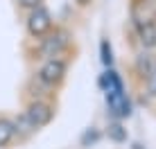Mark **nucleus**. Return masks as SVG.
<instances>
[{"instance_id":"1","label":"nucleus","mask_w":156,"mask_h":149,"mask_svg":"<svg viewBox=\"0 0 156 149\" xmlns=\"http://www.w3.org/2000/svg\"><path fill=\"white\" fill-rule=\"evenodd\" d=\"M68 43H70V34H68L66 29H55V32H48L45 36L41 39L39 47H36V59H55V57H59L63 50L68 47Z\"/></svg>"},{"instance_id":"2","label":"nucleus","mask_w":156,"mask_h":149,"mask_svg":"<svg viewBox=\"0 0 156 149\" xmlns=\"http://www.w3.org/2000/svg\"><path fill=\"white\" fill-rule=\"evenodd\" d=\"M52 29V14L45 5H39V7L30 9V16H27V32L30 36L34 39H43L48 32Z\"/></svg>"},{"instance_id":"3","label":"nucleus","mask_w":156,"mask_h":149,"mask_svg":"<svg viewBox=\"0 0 156 149\" xmlns=\"http://www.w3.org/2000/svg\"><path fill=\"white\" fill-rule=\"evenodd\" d=\"M66 74H68V61L55 57V59H45V63L39 70V79L45 86H59L66 79Z\"/></svg>"},{"instance_id":"4","label":"nucleus","mask_w":156,"mask_h":149,"mask_svg":"<svg viewBox=\"0 0 156 149\" xmlns=\"http://www.w3.org/2000/svg\"><path fill=\"white\" fill-rule=\"evenodd\" d=\"M106 106H109V113L115 120H125L131 115V102H129L125 88H115V90H106L104 93Z\"/></svg>"},{"instance_id":"5","label":"nucleus","mask_w":156,"mask_h":149,"mask_svg":"<svg viewBox=\"0 0 156 149\" xmlns=\"http://www.w3.org/2000/svg\"><path fill=\"white\" fill-rule=\"evenodd\" d=\"M25 115L30 118V122L36 129H43V126H48L52 122V118H55V109L48 102H43V99H34V102H30V106L25 109Z\"/></svg>"},{"instance_id":"6","label":"nucleus","mask_w":156,"mask_h":149,"mask_svg":"<svg viewBox=\"0 0 156 149\" xmlns=\"http://www.w3.org/2000/svg\"><path fill=\"white\" fill-rule=\"evenodd\" d=\"M100 88L104 90H115V88H125V84H122V79H120V74H118L113 68H109L104 74L100 77Z\"/></svg>"},{"instance_id":"7","label":"nucleus","mask_w":156,"mask_h":149,"mask_svg":"<svg viewBox=\"0 0 156 149\" xmlns=\"http://www.w3.org/2000/svg\"><path fill=\"white\" fill-rule=\"evenodd\" d=\"M156 68V59H152V54H138L136 57V72L143 79H147Z\"/></svg>"},{"instance_id":"8","label":"nucleus","mask_w":156,"mask_h":149,"mask_svg":"<svg viewBox=\"0 0 156 149\" xmlns=\"http://www.w3.org/2000/svg\"><path fill=\"white\" fill-rule=\"evenodd\" d=\"M14 136H16L14 122L7 120V118H0V147H7L14 140Z\"/></svg>"},{"instance_id":"9","label":"nucleus","mask_w":156,"mask_h":149,"mask_svg":"<svg viewBox=\"0 0 156 149\" xmlns=\"http://www.w3.org/2000/svg\"><path fill=\"white\" fill-rule=\"evenodd\" d=\"M14 126H16V133H20L23 138H27V136L34 133V131H39V129H36V126L30 122V118L25 115V111H23V113H20L18 118L14 120Z\"/></svg>"},{"instance_id":"10","label":"nucleus","mask_w":156,"mask_h":149,"mask_svg":"<svg viewBox=\"0 0 156 149\" xmlns=\"http://www.w3.org/2000/svg\"><path fill=\"white\" fill-rule=\"evenodd\" d=\"M106 129H109L106 133H109V138H111L113 142H125V140H127V129H122L120 122H111Z\"/></svg>"},{"instance_id":"11","label":"nucleus","mask_w":156,"mask_h":149,"mask_svg":"<svg viewBox=\"0 0 156 149\" xmlns=\"http://www.w3.org/2000/svg\"><path fill=\"white\" fill-rule=\"evenodd\" d=\"M100 59H102V63H104L106 68L113 66V50H111V43L106 39L100 43Z\"/></svg>"},{"instance_id":"12","label":"nucleus","mask_w":156,"mask_h":149,"mask_svg":"<svg viewBox=\"0 0 156 149\" xmlns=\"http://www.w3.org/2000/svg\"><path fill=\"white\" fill-rule=\"evenodd\" d=\"M98 140H100V133H98L95 129H88V131L82 136V147H90V145H95Z\"/></svg>"},{"instance_id":"13","label":"nucleus","mask_w":156,"mask_h":149,"mask_svg":"<svg viewBox=\"0 0 156 149\" xmlns=\"http://www.w3.org/2000/svg\"><path fill=\"white\" fill-rule=\"evenodd\" d=\"M145 86H147V95L149 97H156V68H154V72L145 79Z\"/></svg>"},{"instance_id":"14","label":"nucleus","mask_w":156,"mask_h":149,"mask_svg":"<svg viewBox=\"0 0 156 149\" xmlns=\"http://www.w3.org/2000/svg\"><path fill=\"white\" fill-rule=\"evenodd\" d=\"M18 5L23 9H34V7H39V5H43V0H18Z\"/></svg>"},{"instance_id":"15","label":"nucleus","mask_w":156,"mask_h":149,"mask_svg":"<svg viewBox=\"0 0 156 149\" xmlns=\"http://www.w3.org/2000/svg\"><path fill=\"white\" fill-rule=\"evenodd\" d=\"M75 2H77V5H79V7H88V5H90V2H93V0H75Z\"/></svg>"},{"instance_id":"16","label":"nucleus","mask_w":156,"mask_h":149,"mask_svg":"<svg viewBox=\"0 0 156 149\" xmlns=\"http://www.w3.org/2000/svg\"><path fill=\"white\" fill-rule=\"evenodd\" d=\"M152 29H154V47H156V18H152Z\"/></svg>"}]
</instances>
